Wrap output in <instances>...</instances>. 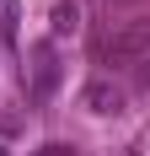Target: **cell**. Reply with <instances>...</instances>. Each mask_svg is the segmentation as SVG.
I'll use <instances>...</instances> for the list:
<instances>
[{
  "label": "cell",
  "mask_w": 150,
  "mask_h": 156,
  "mask_svg": "<svg viewBox=\"0 0 150 156\" xmlns=\"http://www.w3.org/2000/svg\"><path fill=\"white\" fill-rule=\"evenodd\" d=\"M38 156H75V151H70V145H43Z\"/></svg>",
  "instance_id": "cell-6"
},
{
  "label": "cell",
  "mask_w": 150,
  "mask_h": 156,
  "mask_svg": "<svg viewBox=\"0 0 150 156\" xmlns=\"http://www.w3.org/2000/svg\"><path fill=\"white\" fill-rule=\"evenodd\" d=\"M80 102H86V113L107 119V113H118V108H123V92H118L107 76H91L86 86H80Z\"/></svg>",
  "instance_id": "cell-2"
},
{
  "label": "cell",
  "mask_w": 150,
  "mask_h": 156,
  "mask_svg": "<svg viewBox=\"0 0 150 156\" xmlns=\"http://www.w3.org/2000/svg\"><path fill=\"white\" fill-rule=\"evenodd\" d=\"M54 86H59V59H54V48H38V65H32V97L43 102V97H54Z\"/></svg>",
  "instance_id": "cell-3"
},
{
  "label": "cell",
  "mask_w": 150,
  "mask_h": 156,
  "mask_svg": "<svg viewBox=\"0 0 150 156\" xmlns=\"http://www.w3.org/2000/svg\"><path fill=\"white\" fill-rule=\"evenodd\" d=\"M107 59H145L150 54V22H129L118 38H107Z\"/></svg>",
  "instance_id": "cell-1"
},
{
  "label": "cell",
  "mask_w": 150,
  "mask_h": 156,
  "mask_svg": "<svg viewBox=\"0 0 150 156\" xmlns=\"http://www.w3.org/2000/svg\"><path fill=\"white\" fill-rule=\"evenodd\" d=\"M75 27H80V11H75V5H54V32L64 38V32H75Z\"/></svg>",
  "instance_id": "cell-4"
},
{
  "label": "cell",
  "mask_w": 150,
  "mask_h": 156,
  "mask_svg": "<svg viewBox=\"0 0 150 156\" xmlns=\"http://www.w3.org/2000/svg\"><path fill=\"white\" fill-rule=\"evenodd\" d=\"M16 38V0H0V43Z\"/></svg>",
  "instance_id": "cell-5"
}]
</instances>
